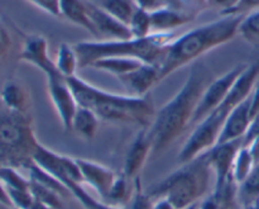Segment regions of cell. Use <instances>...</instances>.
<instances>
[{
  "label": "cell",
  "instance_id": "f907efd6",
  "mask_svg": "<svg viewBox=\"0 0 259 209\" xmlns=\"http://www.w3.org/2000/svg\"><path fill=\"white\" fill-rule=\"evenodd\" d=\"M29 209H52L51 207H48V205L43 204V203L38 202V200L34 199V203L32 204V207H30Z\"/></svg>",
  "mask_w": 259,
  "mask_h": 209
},
{
  "label": "cell",
  "instance_id": "f6af8a7d",
  "mask_svg": "<svg viewBox=\"0 0 259 209\" xmlns=\"http://www.w3.org/2000/svg\"><path fill=\"white\" fill-rule=\"evenodd\" d=\"M247 147H248V150H249L250 155H252V157H253V160H254L255 164H259V137L258 138L253 140V141L250 142Z\"/></svg>",
  "mask_w": 259,
  "mask_h": 209
},
{
  "label": "cell",
  "instance_id": "74e56055",
  "mask_svg": "<svg viewBox=\"0 0 259 209\" xmlns=\"http://www.w3.org/2000/svg\"><path fill=\"white\" fill-rule=\"evenodd\" d=\"M24 2L34 5L35 8L40 9L42 12L47 13V14L52 15V17H61V0H24Z\"/></svg>",
  "mask_w": 259,
  "mask_h": 209
},
{
  "label": "cell",
  "instance_id": "d6a6232c",
  "mask_svg": "<svg viewBox=\"0 0 259 209\" xmlns=\"http://www.w3.org/2000/svg\"><path fill=\"white\" fill-rule=\"evenodd\" d=\"M0 182L7 189H23L28 190L30 187L29 178H24L18 169L10 166H3L0 169Z\"/></svg>",
  "mask_w": 259,
  "mask_h": 209
},
{
  "label": "cell",
  "instance_id": "5b68a950",
  "mask_svg": "<svg viewBox=\"0 0 259 209\" xmlns=\"http://www.w3.org/2000/svg\"><path fill=\"white\" fill-rule=\"evenodd\" d=\"M174 33H152L146 38L123 41H82L73 45L78 57V67H91L95 61L108 57L137 58L158 67Z\"/></svg>",
  "mask_w": 259,
  "mask_h": 209
},
{
  "label": "cell",
  "instance_id": "836d02e7",
  "mask_svg": "<svg viewBox=\"0 0 259 209\" xmlns=\"http://www.w3.org/2000/svg\"><path fill=\"white\" fill-rule=\"evenodd\" d=\"M164 7L189 14L195 19L207 8V0H164Z\"/></svg>",
  "mask_w": 259,
  "mask_h": 209
},
{
  "label": "cell",
  "instance_id": "44dd1931",
  "mask_svg": "<svg viewBox=\"0 0 259 209\" xmlns=\"http://www.w3.org/2000/svg\"><path fill=\"white\" fill-rule=\"evenodd\" d=\"M99 117L90 109L78 106L72 119L71 131L85 140H93L99 128Z\"/></svg>",
  "mask_w": 259,
  "mask_h": 209
},
{
  "label": "cell",
  "instance_id": "f546056e",
  "mask_svg": "<svg viewBox=\"0 0 259 209\" xmlns=\"http://www.w3.org/2000/svg\"><path fill=\"white\" fill-rule=\"evenodd\" d=\"M238 198L242 204L259 199V164H255L247 179L239 185Z\"/></svg>",
  "mask_w": 259,
  "mask_h": 209
},
{
  "label": "cell",
  "instance_id": "277c9868",
  "mask_svg": "<svg viewBox=\"0 0 259 209\" xmlns=\"http://www.w3.org/2000/svg\"><path fill=\"white\" fill-rule=\"evenodd\" d=\"M258 79L259 60L247 66V68L235 81L227 99L204 121L200 122L195 127L179 154V161L181 164L192 161L200 155L210 151L218 144L225 121L230 116V113L250 95Z\"/></svg>",
  "mask_w": 259,
  "mask_h": 209
},
{
  "label": "cell",
  "instance_id": "816d5d0a",
  "mask_svg": "<svg viewBox=\"0 0 259 209\" xmlns=\"http://www.w3.org/2000/svg\"><path fill=\"white\" fill-rule=\"evenodd\" d=\"M199 203H196V204H192L191 207H189V208H186V209H197V207H199Z\"/></svg>",
  "mask_w": 259,
  "mask_h": 209
},
{
  "label": "cell",
  "instance_id": "8992f818",
  "mask_svg": "<svg viewBox=\"0 0 259 209\" xmlns=\"http://www.w3.org/2000/svg\"><path fill=\"white\" fill-rule=\"evenodd\" d=\"M211 174L209 155L205 152L152 185L147 194L153 200L167 199L176 209H186L204 199L209 192Z\"/></svg>",
  "mask_w": 259,
  "mask_h": 209
},
{
  "label": "cell",
  "instance_id": "4dcf8cb0",
  "mask_svg": "<svg viewBox=\"0 0 259 209\" xmlns=\"http://www.w3.org/2000/svg\"><path fill=\"white\" fill-rule=\"evenodd\" d=\"M133 38H146L153 33L152 30L151 13L138 8L128 24Z\"/></svg>",
  "mask_w": 259,
  "mask_h": 209
},
{
  "label": "cell",
  "instance_id": "3957f363",
  "mask_svg": "<svg viewBox=\"0 0 259 209\" xmlns=\"http://www.w3.org/2000/svg\"><path fill=\"white\" fill-rule=\"evenodd\" d=\"M243 18L244 15H222L220 19L189 30L172 41L158 65L159 81L192 61H197L209 51L234 40Z\"/></svg>",
  "mask_w": 259,
  "mask_h": 209
},
{
  "label": "cell",
  "instance_id": "db71d44e",
  "mask_svg": "<svg viewBox=\"0 0 259 209\" xmlns=\"http://www.w3.org/2000/svg\"><path fill=\"white\" fill-rule=\"evenodd\" d=\"M9 209H19V208H15V207H10Z\"/></svg>",
  "mask_w": 259,
  "mask_h": 209
},
{
  "label": "cell",
  "instance_id": "4fadbf2b",
  "mask_svg": "<svg viewBox=\"0 0 259 209\" xmlns=\"http://www.w3.org/2000/svg\"><path fill=\"white\" fill-rule=\"evenodd\" d=\"M85 7L91 23L95 28L96 37H106L109 38L108 41H123L133 38L128 25L109 14L103 7H99L89 0H85Z\"/></svg>",
  "mask_w": 259,
  "mask_h": 209
},
{
  "label": "cell",
  "instance_id": "9f6ffc18",
  "mask_svg": "<svg viewBox=\"0 0 259 209\" xmlns=\"http://www.w3.org/2000/svg\"><path fill=\"white\" fill-rule=\"evenodd\" d=\"M199 204H200V203H199ZM197 209H199V207H197Z\"/></svg>",
  "mask_w": 259,
  "mask_h": 209
},
{
  "label": "cell",
  "instance_id": "b9f144b4",
  "mask_svg": "<svg viewBox=\"0 0 259 209\" xmlns=\"http://www.w3.org/2000/svg\"><path fill=\"white\" fill-rule=\"evenodd\" d=\"M138 8L152 13L164 7V0H134Z\"/></svg>",
  "mask_w": 259,
  "mask_h": 209
},
{
  "label": "cell",
  "instance_id": "4316f807",
  "mask_svg": "<svg viewBox=\"0 0 259 209\" xmlns=\"http://www.w3.org/2000/svg\"><path fill=\"white\" fill-rule=\"evenodd\" d=\"M238 34L242 36L243 40L249 43L252 47L259 50V10L244 15L239 25Z\"/></svg>",
  "mask_w": 259,
  "mask_h": 209
},
{
  "label": "cell",
  "instance_id": "681fc988",
  "mask_svg": "<svg viewBox=\"0 0 259 209\" xmlns=\"http://www.w3.org/2000/svg\"><path fill=\"white\" fill-rule=\"evenodd\" d=\"M243 209H259V199L243 204Z\"/></svg>",
  "mask_w": 259,
  "mask_h": 209
},
{
  "label": "cell",
  "instance_id": "484cf974",
  "mask_svg": "<svg viewBox=\"0 0 259 209\" xmlns=\"http://www.w3.org/2000/svg\"><path fill=\"white\" fill-rule=\"evenodd\" d=\"M101 7L115 17L116 19L120 20L121 23L128 25L129 22L133 18L134 13L138 9V5L134 0H103Z\"/></svg>",
  "mask_w": 259,
  "mask_h": 209
},
{
  "label": "cell",
  "instance_id": "9a60e30c",
  "mask_svg": "<svg viewBox=\"0 0 259 209\" xmlns=\"http://www.w3.org/2000/svg\"><path fill=\"white\" fill-rule=\"evenodd\" d=\"M82 174L83 183H88L101 198L103 202H106L108 195L110 193L111 187L115 182L118 174L114 172L109 167L85 159H76Z\"/></svg>",
  "mask_w": 259,
  "mask_h": 209
},
{
  "label": "cell",
  "instance_id": "d6986e66",
  "mask_svg": "<svg viewBox=\"0 0 259 209\" xmlns=\"http://www.w3.org/2000/svg\"><path fill=\"white\" fill-rule=\"evenodd\" d=\"M152 30L153 33H169L175 28L194 22L195 18L189 14L163 7L151 13Z\"/></svg>",
  "mask_w": 259,
  "mask_h": 209
},
{
  "label": "cell",
  "instance_id": "7a4b0ae2",
  "mask_svg": "<svg viewBox=\"0 0 259 209\" xmlns=\"http://www.w3.org/2000/svg\"><path fill=\"white\" fill-rule=\"evenodd\" d=\"M67 83L78 106L93 111L100 121L149 128L156 116L153 101L147 95L134 96L109 93L77 75L68 78Z\"/></svg>",
  "mask_w": 259,
  "mask_h": 209
},
{
  "label": "cell",
  "instance_id": "bcb514c9",
  "mask_svg": "<svg viewBox=\"0 0 259 209\" xmlns=\"http://www.w3.org/2000/svg\"><path fill=\"white\" fill-rule=\"evenodd\" d=\"M152 209H176L167 199L159 198V199L153 200V208Z\"/></svg>",
  "mask_w": 259,
  "mask_h": 209
},
{
  "label": "cell",
  "instance_id": "7402d4cb",
  "mask_svg": "<svg viewBox=\"0 0 259 209\" xmlns=\"http://www.w3.org/2000/svg\"><path fill=\"white\" fill-rule=\"evenodd\" d=\"M144 62L137 58H128V57H108L101 58V60L95 61L91 65V67L96 68L99 71H104V73L113 74L116 78L119 76L126 75V74L132 73V71L137 70L141 67Z\"/></svg>",
  "mask_w": 259,
  "mask_h": 209
},
{
  "label": "cell",
  "instance_id": "ac0fdd59",
  "mask_svg": "<svg viewBox=\"0 0 259 209\" xmlns=\"http://www.w3.org/2000/svg\"><path fill=\"white\" fill-rule=\"evenodd\" d=\"M0 101L9 111L30 116V93L20 81L8 80L0 91Z\"/></svg>",
  "mask_w": 259,
  "mask_h": 209
},
{
  "label": "cell",
  "instance_id": "7dc6e473",
  "mask_svg": "<svg viewBox=\"0 0 259 209\" xmlns=\"http://www.w3.org/2000/svg\"><path fill=\"white\" fill-rule=\"evenodd\" d=\"M0 203L8 205V207H12V203H10L9 195H8V192H7V188L4 187V184H3L2 182H0Z\"/></svg>",
  "mask_w": 259,
  "mask_h": 209
},
{
  "label": "cell",
  "instance_id": "8fae6325",
  "mask_svg": "<svg viewBox=\"0 0 259 209\" xmlns=\"http://www.w3.org/2000/svg\"><path fill=\"white\" fill-rule=\"evenodd\" d=\"M243 147V138L235 141L218 144L212 147L209 155V162L215 174V188L220 189L233 178V165L238 151Z\"/></svg>",
  "mask_w": 259,
  "mask_h": 209
},
{
  "label": "cell",
  "instance_id": "d4e9b609",
  "mask_svg": "<svg viewBox=\"0 0 259 209\" xmlns=\"http://www.w3.org/2000/svg\"><path fill=\"white\" fill-rule=\"evenodd\" d=\"M56 67L65 76L66 79L76 76V71L78 68V57L73 45L61 43L58 46L57 56H56Z\"/></svg>",
  "mask_w": 259,
  "mask_h": 209
},
{
  "label": "cell",
  "instance_id": "e575fe53",
  "mask_svg": "<svg viewBox=\"0 0 259 209\" xmlns=\"http://www.w3.org/2000/svg\"><path fill=\"white\" fill-rule=\"evenodd\" d=\"M14 48V36L7 23L0 19V68L7 62Z\"/></svg>",
  "mask_w": 259,
  "mask_h": 209
},
{
  "label": "cell",
  "instance_id": "ffe728a7",
  "mask_svg": "<svg viewBox=\"0 0 259 209\" xmlns=\"http://www.w3.org/2000/svg\"><path fill=\"white\" fill-rule=\"evenodd\" d=\"M61 18H65L72 24L83 28L96 37L95 28L85 7V0H61Z\"/></svg>",
  "mask_w": 259,
  "mask_h": 209
},
{
  "label": "cell",
  "instance_id": "60d3db41",
  "mask_svg": "<svg viewBox=\"0 0 259 209\" xmlns=\"http://www.w3.org/2000/svg\"><path fill=\"white\" fill-rule=\"evenodd\" d=\"M259 137V114L255 116L254 118L250 122L249 127H248L247 132H245L244 137H243V146L247 147L253 140L258 138Z\"/></svg>",
  "mask_w": 259,
  "mask_h": 209
},
{
  "label": "cell",
  "instance_id": "7c38bea8",
  "mask_svg": "<svg viewBox=\"0 0 259 209\" xmlns=\"http://www.w3.org/2000/svg\"><path fill=\"white\" fill-rule=\"evenodd\" d=\"M18 58L39 68L46 78L60 73L56 67L55 61L50 56L47 38L40 34H29L23 38V45Z\"/></svg>",
  "mask_w": 259,
  "mask_h": 209
},
{
  "label": "cell",
  "instance_id": "5bb4252c",
  "mask_svg": "<svg viewBox=\"0 0 259 209\" xmlns=\"http://www.w3.org/2000/svg\"><path fill=\"white\" fill-rule=\"evenodd\" d=\"M152 156V142L148 136V128H142L134 137L126 151L123 165V174L131 180L137 179L144 165Z\"/></svg>",
  "mask_w": 259,
  "mask_h": 209
},
{
  "label": "cell",
  "instance_id": "6da1fadb",
  "mask_svg": "<svg viewBox=\"0 0 259 209\" xmlns=\"http://www.w3.org/2000/svg\"><path fill=\"white\" fill-rule=\"evenodd\" d=\"M214 79V74L204 61H195L182 88L171 100L156 112L148 128L153 156L166 151L191 127L197 106Z\"/></svg>",
  "mask_w": 259,
  "mask_h": 209
},
{
  "label": "cell",
  "instance_id": "cb8c5ba5",
  "mask_svg": "<svg viewBox=\"0 0 259 209\" xmlns=\"http://www.w3.org/2000/svg\"><path fill=\"white\" fill-rule=\"evenodd\" d=\"M133 193L134 187L131 185V179L126 178L121 172V174H118V177H116L105 203L114 205V207L124 208L126 204L131 203Z\"/></svg>",
  "mask_w": 259,
  "mask_h": 209
},
{
  "label": "cell",
  "instance_id": "f1b7e54d",
  "mask_svg": "<svg viewBox=\"0 0 259 209\" xmlns=\"http://www.w3.org/2000/svg\"><path fill=\"white\" fill-rule=\"evenodd\" d=\"M254 166L255 162L248 147H242L238 151L234 165H233V178H234L238 185H240L247 179L248 175L250 174V171H252Z\"/></svg>",
  "mask_w": 259,
  "mask_h": 209
},
{
  "label": "cell",
  "instance_id": "ba28073f",
  "mask_svg": "<svg viewBox=\"0 0 259 209\" xmlns=\"http://www.w3.org/2000/svg\"><path fill=\"white\" fill-rule=\"evenodd\" d=\"M247 63H240V65L234 66L232 70L225 73L220 78H215L210 83V85L207 86L204 95H202L201 100H200L199 106H197L191 126L196 127L200 122L204 121L210 113H212L227 99L230 90L234 86L235 81L242 75L243 71L247 68Z\"/></svg>",
  "mask_w": 259,
  "mask_h": 209
},
{
  "label": "cell",
  "instance_id": "52a82bcc",
  "mask_svg": "<svg viewBox=\"0 0 259 209\" xmlns=\"http://www.w3.org/2000/svg\"><path fill=\"white\" fill-rule=\"evenodd\" d=\"M38 145L32 116L9 111L0 101V162L3 166L27 169L33 162Z\"/></svg>",
  "mask_w": 259,
  "mask_h": 209
},
{
  "label": "cell",
  "instance_id": "1f68e13d",
  "mask_svg": "<svg viewBox=\"0 0 259 209\" xmlns=\"http://www.w3.org/2000/svg\"><path fill=\"white\" fill-rule=\"evenodd\" d=\"M30 193L33 194L35 200L43 203V204L48 205L52 209H65V204H63V198L60 194H57L53 190L48 189V188L43 187V185L38 184V183L32 182L30 180Z\"/></svg>",
  "mask_w": 259,
  "mask_h": 209
},
{
  "label": "cell",
  "instance_id": "f35d334b",
  "mask_svg": "<svg viewBox=\"0 0 259 209\" xmlns=\"http://www.w3.org/2000/svg\"><path fill=\"white\" fill-rule=\"evenodd\" d=\"M259 10V0H240L239 4L224 15H247Z\"/></svg>",
  "mask_w": 259,
  "mask_h": 209
},
{
  "label": "cell",
  "instance_id": "ab89813d",
  "mask_svg": "<svg viewBox=\"0 0 259 209\" xmlns=\"http://www.w3.org/2000/svg\"><path fill=\"white\" fill-rule=\"evenodd\" d=\"M240 0H207V8L220 9V14H227L229 10L237 7Z\"/></svg>",
  "mask_w": 259,
  "mask_h": 209
},
{
  "label": "cell",
  "instance_id": "7bdbcfd3",
  "mask_svg": "<svg viewBox=\"0 0 259 209\" xmlns=\"http://www.w3.org/2000/svg\"><path fill=\"white\" fill-rule=\"evenodd\" d=\"M259 114V79L250 93V116L252 119Z\"/></svg>",
  "mask_w": 259,
  "mask_h": 209
},
{
  "label": "cell",
  "instance_id": "e0dca14e",
  "mask_svg": "<svg viewBox=\"0 0 259 209\" xmlns=\"http://www.w3.org/2000/svg\"><path fill=\"white\" fill-rule=\"evenodd\" d=\"M118 79L125 88H128L129 91H132L134 96H146L154 85L161 83L158 67L149 63H143L137 70L119 76Z\"/></svg>",
  "mask_w": 259,
  "mask_h": 209
},
{
  "label": "cell",
  "instance_id": "8d00e7d4",
  "mask_svg": "<svg viewBox=\"0 0 259 209\" xmlns=\"http://www.w3.org/2000/svg\"><path fill=\"white\" fill-rule=\"evenodd\" d=\"M8 195H9L12 207L19 209H29L34 203V197L30 193V189H7Z\"/></svg>",
  "mask_w": 259,
  "mask_h": 209
},
{
  "label": "cell",
  "instance_id": "11a10c76",
  "mask_svg": "<svg viewBox=\"0 0 259 209\" xmlns=\"http://www.w3.org/2000/svg\"><path fill=\"white\" fill-rule=\"evenodd\" d=\"M2 167H3V164H2V162H0V169H2Z\"/></svg>",
  "mask_w": 259,
  "mask_h": 209
},
{
  "label": "cell",
  "instance_id": "9c48e42d",
  "mask_svg": "<svg viewBox=\"0 0 259 209\" xmlns=\"http://www.w3.org/2000/svg\"><path fill=\"white\" fill-rule=\"evenodd\" d=\"M33 162L57 178L63 184L67 182L78 183V184L83 183L77 160L57 154L43 145H38L33 156Z\"/></svg>",
  "mask_w": 259,
  "mask_h": 209
},
{
  "label": "cell",
  "instance_id": "603a6c76",
  "mask_svg": "<svg viewBox=\"0 0 259 209\" xmlns=\"http://www.w3.org/2000/svg\"><path fill=\"white\" fill-rule=\"evenodd\" d=\"M27 170L28 174H29V177H28L29 180L38 183V184L43 185V187L48 188V189L53 190V192H56L57 194H60L63 199L70 198L71 193L70 190L67 189V187H66L63 183H61L57 178L53 177L52 174H50V172L43 170L40 166H38L35 162H32V164L27 167Z\"/></svg>",
  "mask_w": 259,
  "mask_h": 209
},
{
  "label": "cell",
  "instance_id": "ee69618b",
  "mask_svg": "<svg viewBox=\"0 0 259 209\" xmlns=\"http://www.w3.org/2000/svg\"><path fill=\"white\" fill-rule=\"evenodd\" d=\"M199 209H222V203H220L219 198L212 193L211 195L204 198L200 202Z\"/></svg>",
  "mask_w": 259,
  "mask_h": 209
},
{
  "label": "cell",
  "instance_id": "30bf717a",
  "mask_svg": "<svg viewBox=\"0 0 259 209\" xmlns=\"http://www.w3.org/2000/svg\"><path fill=\"white\" fill-rule=\"evenodd\" d=\"M47 90L51 101L55 107L57 116L66 131H71L72 119L78 104L73 96L72 90L67 83V79L62 74L57 73L47 76Z\"/></svg>",
  "mask_w": 259,
  "mask_h": 209
},
{
  "label": "cell",
  "instance_id": "83f0119b",
  "mask_svg": "<svg viewBox=\"0 0 259 209\" xmlns=\"http://www.w3.org/2000/svg\"><path fill=\"white\" fill-rule=\"evenodd\" d=\"M65 185L70 190L71 195L75 197L80 202V204L82 205L83 209H125L120 207H114V205L108 204V203L103 202V200H96L78 183L67 182Z\"/></svg>",
  "mask_w": 259,
  "mask_h": 209
},
{
  "label": "cell",
  "instance_id": "2e32d148",
  "mask_svg": "<svg viewBox=\"0 0 259 209\" xmlns=\"http://www.w3.org/2000/svg\"><path fill=\"white\" fill-rule=\"evenodd\" d=\"M250 122H252V116H250L249 95L228 117L224 126H223L222 133H220L219 140H218V144H224V142L242 140L244 137L245 132H247L248 127H249Z\"/></svg>",
  "mask_w": 259,
  "mask_h": 209
},
{
  "label": "cell",
  "instance_id": "f5cc1de1",
  "mask_svg": "<svg viewBox=\"0 0 259 209\" xmlns=\"http://www.w3.org/2000/svg\"><path fill=\"white\" fill-rule=\"evenodd\" d=\"M10 207H8V205L3 204V203H0V209H9Z\"/></svg>",
  "mask_w": 259,
  "mask_h": 209
},
{
  "label": "cell",
  "instance_id": "c3c4849f",
  "mask_svg": "<svg viewBox=\"0 0 259 209\" xmlns=\"http://www.w3.org/2000/svg\"><path fill=\"white\" fill-rule=\"evenodd\" d=\"M222 209H242L239 204V200L234 199V200H230V202L224 203L222 204Z\"/></svg>",
  "mask_w": 259,
  "mask_h": 209
},
{
  "label": "cell",
  "instance_id": "d590c367",
  "mask_svg": "<svg viewBox=\"0 0 259 209\" xmlns=\"http://www.w3.org/2000/svg\"><path fill=\"white\" fill-rule=\"evenodd\" d=\"M153 208V199L142 189V184L139 178L134 179V193L132 197L129 208L126 209H152Z\"/></svg>",
  "mask_w": 259,
  "mask_h": 209
}]
</instances>
